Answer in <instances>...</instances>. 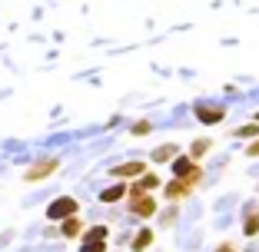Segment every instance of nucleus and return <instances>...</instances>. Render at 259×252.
<instances>
[{
    "mask_svg": "<svg viewBox=\"0 0 259 252\" xmlns=\"http://www.w3.org/2000/svg\"><path fill=\"white\" fill-rule=\"evenodd\" d=\"M83 232V222H80V213L76 216H67V219H60V236H67V239H76Z\"/></svg>",
    "mask_w": 259,
    "mask_h": 252,
    "instance_id": "8",
    "label": "nucleus"
},
{
    "mask_svg": "<svg viewBox=\"0 0 259 252\" xmlns=\"http://www.w3.org/2000/svg\"><path fill=\"white\" fill-rule=\"evenodd\" d=\"M216 252H236V245H233V242H220V245H216Z\"/></svg>",
    "mask_w": 259,
    "mask_h": 252,
    "instance_id": "20",
    "label": "nucleus"
},
{
    "mask_svg": "<svg viewBox=\"0 0 259 252\" xmlns=\"http://www.w3.org/2000/svg\"><path fill=\"white\" fill-rule=\"evenodd\" d=\"M130 133H133V136H146V133H153V123L150 120H137L133 126H130Z\"/></svg>",
    "mask_w": 259,
    "mask_h": 252,
    "instance_id": "16",
    "label": "nucleus"
},
{
    "mask_svg": "<svg viewBox=\"0 0 259 252\" xmlns=\"http://www.w3.org/2000/svg\"><path fill=\"white\" fill-rule=\"evenodd\" d=\"M130 213L140 216V219H153L156 216V199L140 192V196H130Z\"/></svg>",
    "mask_w": 259,
    "mask_h": 252,
    "instance_id": "4",
    "label": "nucleus"
},
{
    "mask_svg": "<svg viewBox=\"0 0 259 252\" xmlns=\"http://www.w3.org/2000/svg\"><path fill=\"white\" fill-rule=\"evenodd\" d=\"M146 173V163L143 160H130V163H120L113 166V179H133V176Z\"/></svg>",
    "mask_w": 259,
    "mask_h": 252,
    "instance_id": "5",
    "label": "nucleus"
},
{
    "mask_svg": "<svg viewBox=\"0 0 259 252\" xmlns=\"http://www.w3.org/2000/svg\"><path fill=\"white\" fill-rule=\"evenodd\" d=\"M123 196H126V183H113L100 192V203H120Z\"/></svg>",
    "mask_w": 259,
    "mask_h": 252,
    "instance_id": "10",
    "label": "nucleus"
},
{
    "mask_svg": "<svg viewBox=\"0 0 259 252\" xmlns=\"http://www.w3.org/2000/svg\"><path fill=\"white\" fill-rule=\"evenodd\" d=\"M83 239H110V229L107 226H93V229H87Z\"/></svg>",
    "mask_w": 259,
    "mask_h": 252,
    "instance_id": "17",
    "label": "nucleus"
},
{
    "mask_svg": "<svg viewBox=\"0 0 259 252\" xmlns=\"http://www.w3.org/2000/svg\"><path fill=\"white\" fill-rule=\"evenodd\" d=\"M160 186V176L156 173H140V179L133 183V189H126V196H140V192H150Z\"/></svg>",
    "mask_w": 259,
    "mask_h": 252,
    "instance_id": "7",
    "label": "nucleus"
},
{
    "mask_svg": "<svg viewBox=\"0 0 259 252\" xmlns=\"http://www.w3.org/2000/svg\"><path fill=\"white\" fill-rule=\"evenodd\" d=\"M243 232L246 236H259V209H246V216H243Z\"/></svg>",
    "mask_w": 259,
    "mask_h": 252,
    "instance_id": "11",
    "label": "nucleus"
},
{
    "mask_svg": "<svg viewBox=\"0 0 259 252\" xmlns=\"http://www.w3.org/2000/svg\"><path fill=\"white\" fill-rule=\"evenodd\" d=\"M150 242H153V229H140L137 236H133V252L150 249Z\"/></svg>",
    "mask_w": 259,
    "mask_h": 252,
    "instance_id": "13",
    "label": "nucleus"
},
{
    "mask_svg": "<svg viewBox=\"0 0 259 252\" xmlns=\"http://www.w3.org/2000/svg\"><path fill=\"white\" fill-rule=\"evenodd\" d=\"M173 173H176V179H183V183H190L193 189H196V183L203 179V169H199V163L193 160V156H173Z\"/></svg>",
    "mask_w": 259,
    "mask_h": 252,
    "instance_id": "1",
    "label": "nucleus"
},
{
    "mask_svg": "<svg viewBox=\"0 0 259 252\" xmlns=\"http://www.w3.org/2000/svg\"><path fill=\"white\" fill-rule=\"evenodd\" d=\"M246 156H249V160H256V156H259V136H252V143L246 146Z\"/></svg>",
    "mask_w": 259,
    "mask_h": 252,
    "instance_id": "19",
    "label": "nucleus"
},
{
    "mask_svg": "<svg viewBox=\"0 0 259 252\" xmlns=\"http://www.w3.org/2000/svg\"><path fill=\"white\" fill-rule=\"evenodd\" d=\"M80 252H107V239H83Z\"/></svg>",
    "mask_w": 259,
    "mask_h": 252,
    "instance_id": "15",
    "label": "nucleus"
},
{
    "mask_svg": "<svg viewBox=\"0 0 259 252\" xmlns=\"http://www.w3.org/2000/svg\"><path fill=\"white\" fill-rule=\"evenodd\" d=\"M57 169H60V160H57V156H44V160H37L23 173V179H27V183H44L47 176H54Z\"/></svg>",
    "mask_w": 259,
    "mask_h": 252,
    "instance_id": "2",
    "label": "nucleus"
},
{
    "mask_svg": "<svg viewBox=\"0 0 259 252\" xmlns=\"http://www.w3.org/2000/svg\"><path fill=\"white\" fill-rule=\"evenodd\" d=\"M209 149H213V139H196V143L190 146V156H193V160L199 163V160H203L206 153H209Z\"/></svg>",
    "mask_w": 259,
    "mask_h": 252,
    "instance_id": "14",
    "label": "nucleus"
},
{
    "mask_svg": "<svg viewBox=\"0 0 259 252\" xmlns=\"http://www.w3.org/2000/svg\"><path fill=\"white\" fill-rule=\"evenodd\" d=\"M193 192L190 183H183V179H173V183H166V199L169 203H176V199H186Z\"/></svg>",
    "mask_w": 259,
    "mask_h": 252,
    "instance_id": "9",
    "label": "nucleus"
},
{
    "mask_svg": "<svg viewBox=\"0 0 259 252\" xmlns=\"http://www.w3.org/2000/svg\"><path fill=\"white\" fill-rule=\"evenodd\" d=\"M176 153H180V149H176V143H163V146H156V149H153V163H169Z\"/></svg>",
    "mask_w": 259,
    "mask_h": 252,
    "instance_id": "12",
    "label": "nucleus"
},
{
    "mask_svg": "<svg viewBox=\"0 0 259 252\" xmlns=\"http://www.w3.org/2000/svg\"><path fill=\"white\" fill-rule=\"evenodd\" d=\"M76 213H80V203H76L73 196H60L47 206V219L50 222H60V219H67V216H76Z\"/></svg>",
    "mask_w": 259,
    "mask_h": 252,
    "instance_id": "3",
    "label": "nucleus"
},
{
    "mask_svg": "<svg viewBox=\"0 0 259 252\" xmlns=\"http://www.w3.org/2000/svg\"><path fill=\"white\" fill-rule=\"evenodd\" d=\"M233 136H239V139H246V136H259V126H252V123H249V126H239Z\"/></svg>",
    "mask_w": 259,
    "mask_h": 252,
    "instance_id": "18",
    "label": "nucleus"
},
{
    "mask_svg": "<svg viewBox=\"0 0 259 252\" xmlns=\"http://www.w3.org/2000/svg\"><path fill=\"white\" fill-rule=\"evenodd\" d=\"M196 116L203 123H220L223 116H226V107H220V103H216V107L213 103H196Z\"/></svg>",
    "mask_w": 259,
    "mask_h": 252,
    "instance_id": "6",
    "label": "nucleus"
}]
</instances>
